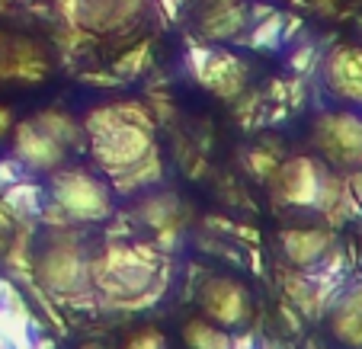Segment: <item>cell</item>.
I'll return each mask as SVG.
<instances>
[{
	"instance_id": "cell-1",
	"label": "cell",
	"mask_w": 362,
	"mask_h": 349,
	"mask_svg": "<svg viewBox=\"0 0 362 349\" xmlns=\"http://www.w3.org/2000/svg\"><path fill=\"white\" fill-rule=\"evenodd\" d=\"M83 131L96 170L110 183H119L160 154L154 141V122L141 103L96 106L83 116Z\"/></svg>"
},
{
	"instance_id": "cell-2",
	"label": "cell",
	"mask_w": 362,
	"mask_h": 349,
	"mask_svg": "<svg viewBox=\"0 0 362 349\" xmlns=\"http://www.w3.org/2000/svg\"><path fill=\"white\" fill-rule=\"evenodd\" d=\"M29 269L35 282L55 298H87L93 292L90 254L74 231L48 227L29 250Z\"/></svg>"
},
{
	"instance_id": "cell-3",
	"label": "cell",
	"mask_w": 362,
	"mask_h": 349,
	"mask_svg": "<svg viewBox=\"0 0 362 349\" xmlns=\"http://www.w3.org/2000/svg\"><path fill=\"white\" fill-rule=\"evenodd\" d=\"M90 279H93V292L129 302L158 288L160 266L148 247L110 240L100 254L90 256Z\"/></svg>"
},
{
	"instance_id": "cell-4",
	"label": "cell",
	"mask_w": 362,
	"mask_h": 349,
	"mask_svg": "<svg viewBox=\"0 0 362 349\" xmlns=\"http://www.w3.org/2000/svg\"><path fill=\"white\" fill-rule=\"evenodd\" d=\"M269 192L276 202L295 212L330 215L340 202V179L321 158H288L269 173Z\"/></svg>"
},
{
	"instance_id": "cell-5",
	"label": "cell",
	"mask_w": 362,
	"mask_h": 349,
	"mask_svg": "<svg viewBox=\"0 0 362 349\" xmlns=\"http://www.w3.org/2000/svg\"><path fill=\"white\" fill-rule=\"evenodd\" d=\"M48 199L64 225H100L112 215V183L87 167L64 164L48 173Z\"/></svg>"
},
{
	"instance_id": "cell-6",
	"label": "cell",
	"mask_w": 362,
	"mask_h": 349,
	"mask_svg": "<svg viewBox=\"0 0 362 349\" xmlns=\"http://www.w3.org/2000/svg\"><path fill=\"white\" fill-rule=\"evenodd\" d=\"M311 144L330 170H356L362 164V116L349 110L317 112Z\"/></svg>"
},
{
	"instance_id": "cell-7",
	"label": "cell",
	"mask_w": 362,
	"mask_h": 349,
	"mask_svg": "<svg viewBox=\"0 0 362 349\" xmlns=\"http://www.w3.org/2000/svg\"><path fill=\"white\" fill-rule=\"evenodd\" d=\"M199 311L225 330H238L250 317V292L240 279L231 276H209L199 288Z\"/></svg>"
},
{
	"instance_id": "cell-8",
	"label": "cell",
	"mask_w": 362,
	"mask_h": 349,
	"mask_svg": "<svg viewBox=\"0 0 362 349\" xmlns=\"http://www.w3.org/2000/svg\"><path fill=\"white\" fill-rule=\"evenodd\" d=\"M189 71L202 87H209L221 100H234L247 83V64L231 52H212L209 45L189 48Z\"/></svg>"
},
{
	"instance_id": "cell-9",
	"label": "cell",
	"mask_w": 362,
	"mask_h": 349,
	"mask_svg": "<svg viewBox=\"0 0 362 349\" xmlns=\"http://www.w3.org/2000/svg\"><path fill=\"white\" fill-rule=\"evenodd\" d=\"M68 158H71L68 148L62 141H55L48 131H42L33 119H26V122H20L13 129V160L23 164L26 170L52 173L68 164Z\"/></svg>"
},
{
	"instance_id": "cell-10",
	"label": "cell",
	"mask_w": 362,
	"mask_h": 349,
	"mask_svg": "<svg viewBox=\"0 0 362 349\" xmlns=\"http://www.w3.org/2000/svg\"><path fill=\"white\" fill-rule=\"evenodd\" d=\"M324 83H327V90L337 100L362 110V48L337 45L324 58Z\"/></svg>"
},
{
	"instance_id": "cell-11",
	"label": "cell",
	"mask_w": 362,
	"mask_h": 349,
	"mask_svg": "<svg viewBox=\"0 0 362 349\" xmlns=\"http://www.w3.org/2000/svg\"><path fill=\"white\" fill-rule=\"evenodd\" d=\"M247 0H196V26L205 42L238 39L247 29Z\"/></svg>"
},
{
	"instance_id": "cell-12",
	"label": "cell",
	"mask_w": 362,
	"mask_h": 349,
	"mask_svg": "<svg viewBox=\"0 0 362 349\" xmlns=\"http://www.w3.org/2000/svg\"><path fill=\"white\" fill-rule=\"evenodd\" d=\"M144 10V0H74V26L83 32H119Z\"/></svg>"
},
{
	"instance_id": "cell-13",
	"label": "cell",
	"mask_w": 362,
	"mask_h": 349,
	"mask_svg": "<svg viewBox=\"0 0 362 349\" xmlns=\"http://www.w3.org/2000/svg\"><path fill=\"white\" fill-rule=\"evenodd\" d=\"M334 237H330L327 227H288L279 234V250L286 256L288 269H298V273H311L327 260Z\"/></svg>"
},
{
	"instance_id": "cell-14",
	"label": "cell",
	"mask_w": 362,
	"mask_h": 349,
	"mask_svg": "<svg viewBox=\"0 0 362 349\" xmlns=\"http://www.w3.org/2000/svg\"><path fill=\"white\" fill-rule=\"evenodd\" d=\"M327 327L340 346L362 349V285H353L337 295L327 311Z\"/></svg>"
},
{
	"instance_id": "cell-15",
	"label": "cell",
	"mask_w": 362,
	"mask_h": 349,
	"mask_svg": "<svg viewBox=\"0 0 362 349\" xmlns=\"http://www.w3.org/2000/svg\"><path fill=\"white\" fill-rule=\"evenodd\" d=\"M48 71V58L29 39H0V77L16 81H42Z\"/></svg>"
},
{
	"instance_id": "cell-16",
	"label": "cell",
	"mask_w": 362,
	"mask_h": 349,
	"mask_svg": "<svg viewBox=\"0 0 362 349\" xmlns=\"http://www.w3.org/2000/svg\"><path fill=\"white\" fill-rule=\"evenodd\" d=\"M148 196L138 199L135 215L144 227L154 231V237H170L180 225V202L173 192H160L158 186L154 189H144Z\"/></svg>"
},
{
	"instance_id": "cell-17",
	"label": "cell",
	"mask_w": 362,
	"mask_h": 349,
	"mask_svg": "<svg viewBox=\"0 0 362 349\" xmlns=\"http://www.w3.org/2000/svg\"><path fill=\"white\" fill-rule=\"evenodd\" d=\"M33 122L39 125L42 131L62 141L68 151H81L83 144H87V131H83V122H77L71 112H62V110H42L33 116Z\"/></svg>"
},
{
	"instance_id": "cell-18",
	"label": "cell",
	"mask_w": 362,
	"mask_h": 349,
	"mask_svg": "<svg viewBox=\"0 0 362 349\" xmlns=\"http://www.w3.org/2000/svg\"><path fill=\"white\" fill-rule=\"evenodd\" d=\"M183 340L189 349H234L231 333L209 317H189L183 324Z\"/></svg>"
},
{
	"instance_id": "cell-19",
	"label": "cell",
	"mask_w": 362,
	"mask_h": 349,
	"mask_svg": "<svg viewBox=\"0 0 362 349\" xmlns=\"http://www.w3.org/2000/svg\"><path fill=\"white\" fill-rule=\"evenodd\" d=\"M286 20H282V13H269L263 16V20H257V26H253V35L247 42H250L253 48H276L282 42V32H286Z\"/></svg>"
},
{
	"instance_id": "cell-20",
	"label": "cell",
	"mask_w": 362,
	"mask_h": 349,
	"mask_svg": "<svg viewBox=\"0 0 362 349\" xmlns=\"http://www.w3.org/2000/svg\"><path fill=\"white\" fill-rule=\"evenodd\" d=\"M148 64H151V42H141V45H135L116 61V74H119V81H135Z\"/></svg>"
},
{
	"instance_id": "cell-21",
	"label": "cell",
	"mask_w": 362,
	"mask_h": 349,
	"mask_svg": "<svg viewBox=\"0 0 362 349\" xmlns=\"http://www.w3.org/2000/svg\"><path fill=\"white\" fill-rule=\"evenodd\" d=\"M122 349H170V346H167V340H164V333H160V330L141 327V330H135V333L125 340Z\"/></svg>"
},
{
	"instance_id": "cell-22",
	"label": "cell",
	"mask_w": 362,
	"mask_h": 349,
	"mask_svg": "<svg viewBox=\"0 0 362 349\" xmlns=\"http://www.w3.org/2000/svg\"><path fill=\"white\" fill-rule=\"evenodd\" d=\"M186 0H160V10H164V16L167 20H177V13H180V7H183Z\"/></svg>"
},
{
	"instance_id": "cell-23",
	"label": "cell",
	"mask_w": 362,
	"mask_h": 349,
	"mask_svg": "<svg viewBox=\"0 0 362 349\" xmlns=\"http://www.w3.org/2000/svg\"><path fill=\"white\" fill-rule=\"evenodd\" d=\"M7 247H10V221L0 218V256L7 254Z\"/></svg>"
},
{
	"instance_id": "cell-24",
	"label": "cell",
	"mask_w": 362,
	"mask_h": 349,
	"mask_svg": "<svg viewBox=\"0 0 362 349\" xmlns=\"http://www.w3.org/2000/svg\"><path fill=\"white\" fill-rule=\"evenodd\" d=\"M7 129H10V110L7 106H0V138L7 135Z\"/></svg>"
}]
</instances>
